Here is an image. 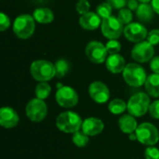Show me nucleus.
<instances>
[{
  "label": "nucleus",
  "mask_w": 159,
  "mask_h": 159,
  "mask_svg": "<svg viewBox=\"0 0 159 159\" xmlns=\"http://www.w3.org/2000/svg\"><path fill=\"white\" fill-rule=\"evenodd\" d=\"M86 54L89 60L94 63H102L107 57L108 51L103 44L98 41H91L87 45Z\"/></svg>",
  "instance_id": "obj_10"
},
{
  "label": "nucleus",
  "mask_w": 159,
  "mask_h": 159,
  "mask_svg": "<svg viewBox=\"0 0 159 159\" xmlns=\"http://www.w3.org/2000/svg\"><path fill=\"white\" fill-rule=\"evenodd\" d=\"M107 2L112 6V7L116 8V9L124 8L127 4L126 0H107Z\"/></svg>",
  "instance_id": "obj_34"
},
{
  "label": "nucleus",
  "mask_w": 159,
  "mask_h": 159,
  "mask_svg": "<svg viewBox=\"0 0 159 159\" xmlns=\"http://www.w3.org/2000/svg\"><path fill=\"white\" fill-rule=\"evenodd\" d=\"M34 19L39 23H50L54 20V14L52 10L48 7H39L34 11Z\"/></svg>",
  "instance_id": "obj_20"
},
{
  "label": "nucleus",
  "mask_w": 159,
  "mask_h": 159,
  "mask_svg": "<svg viewBox=\"0 0 159 159\" xmlns=\"http://www.w3.org/2000/svg\"><path fill=\"white\" fill-rule=\"evenodd\" d=\"M55 70H56V77L61 78L66 75V73H68L69 63L63 59L58 60L55 63Z\"/></svg>",
  "instance_id": "obj_25"
},
{
  "label": "nucleus",
  "mask_w": 159,
  "mask_h": 159,
  "mask_svg": "<svg viewBox=\"0 0 159 159\" xmlns=\"http://www.w3.org/2000/svg\"><path fill=\"white\" fill-rule=\"evenodd\" d=\"M102 32L105 37L109 39H116L124 32L123 23L118 20V18L111 16L102 20Z\"/></svg>",
  "instance_id": "obj_9"
},
{
  "label": "nucleus",
  "mask_w": 159,
  "mask_h": 159,
  "mask_svg": "<svg viewBox=\"0 0 159 159\" xmlns=\"http://www.w3.org/2000/svg\"><path fill=\"white\" fill-rule=\"evenodd\" d=\"M144 157L146 159H159V149L154 146H149L144 152Z\"/></svg>",
  "instance_id": "obj_30"
},
{
  "label": "nucleus",
  "mask_w": 159,
  "mask_h": 159,
  "mask_svg": "<svg viewBox=\"0 0 159 159\" xmlns=\"http://www.w3.org/2000/svg\"><path fill=\"white\" fill-rule=\"evenodd\" d=\"M10 22H9V19L8 17L5 14V13H1L0 14V30L3 32L5 31L8 26H9Z\"/></svg>",
  "instance_id": "obj_33"
},
{
  "label": "nucleus",
  "mask_w": 159,
  "mask_h": 159,
  "mask_svg": "<svg viewBox=\"0 0 159 159\" xmlns=\"http://www.w3.org/2000/svg\"><path fill=\"white\" fill-rule=\"evenodd\" d=\"M147 41L150 42L153 46L158 45L159 44V30L155 29L149 32L147 35Z\"/></svg>",
  "instance_id": "obj_31"
},
{
  "label": "nucleus",
  "mask_w": 159,
  "mask_h": 159,
  "mask_svg": "<svg viewBox=\"0 0 159 159\" xmlns=\"http://www.w3.org/2000/svg\"><path fill=\"white\" fill-rule=\"evenodd\" d=\"M128 7H129L130 10H135V9L138 8L139 5H138V3H137L136 0H129L128 2Z\"/></svg>",
  "instance_id": "obj_36"
},
{
  "label": "nucleus",
  "mask_w": 159,
  "mask_h": 159,
  "mask_svg": "<svg viewBox=\"0 0 159 159\" xmlns=\"http://www.w3.org/2000/svg\"><path fill=\"white\" fill-rule=\"evenodd\" d=\"M138 1H140L141 3H148V2H150L151 0H138Z\"/></svg>",
  "instance_id": "obj_39"
},
{
  "label": "nucleus",
  "mask_w": 159,
  "mask_h": 159,
  "mask_svg": "<svg viewBox=\"0 0 159 159\" xmlns=\"http://www.w3.org/2000/svg\"><path fill=\"white\" fill-rule=\"evenodd\" d=\"M72 141L75 143V145H76L77 147H85L88 143H89V136L82 130H78L76 132L74 133L73 137H72Z\"/></svg>",
  "instance_id": "obj_24"
},
{
  "label": "nucleus",
  "mask_w": 159,
  "mask_h": 159,
  "mask_svg": "<svg viewBox=\"0 0 159 159\" xmlns=\"http://www.w3.org/2000/svg\"><path fill=\"white\" fill-rule=\"evenodd\" d=\"M118 126L120 129L126 134H131L135 132L138 128L136 119L130 114L122 116L118 120Z\"/></svg>",
  "instance_id": "obj_18"
},
{
  "label": "nucleus",
  "mask_w": 159,
  "mask_h": 159,
  "mask_svg": "<svg viewBox=\"0 0 159 159\" xmlns=\"http://www.w3.org/2000/svg\"><path fill=\"white\" fill-rule=\"evenodd\" d=\"M152 7L155 12L159 14V0H152Z\"/></svg>",
  "instance_id": "obj_37"
},
{
  "label": "nucleus",
  "mask_w": 159,
  "mask_h": 159,
  "mask_svg": "<svg viewBox=\"0 0 159 159\" xmlns=\"http://www.w3.org/2000/svg\"><path fill=\"white\" fill-rule=\"evenodd\" d=\"M145 89L152 97H159V74L150 75L145 81Z\"/></svg>",
  "instance_id": "obj_19"
},
{
  "label": "nucleus",
  "mask_w": 159,
  "mask_h": 159,
  "mask_svg": "<svg viewBox=\"0 0 159 159\" xmlns=\"http://www.w3.org/2000/svg\"><path fill=\"white\" fill-rule=\"evenodd\" d=\"M89 7H90V5L88 0H79V2L76 4V10L81 15H84L89 12Z\"/></svg>",
  "instance_id": "obj_29"
},
{
  "label": "nucleus",
  "mask_w": 159,
  "mask_h": 159,
  "mask_svg": "<svg viewBox=\"0 0 159 159\" xmlns=\"http://www.w3.org/2000/svg\"><path fill=\"white\" fill-rule=\"evenodd\" d=\"M154 8L147 3H142L137 8V17L142 21H150L154 16Z\"/></svg>",
  "instance_id": "obj_21"
},
{
  "label": "nucleus",
  "mask_w": 159,
  "mask_h": 159,
  "mask_svg": "<svg viewBox=\"0 0 159 159\" xmlns=\"http://www.w3.org/2000/svg\"><path fill=\"white\" fill-rule=\"evenodd\" d=\"M104 129L103 122L96 117H89L83 121L82 130L88 136H95L102 132Z\"/></svg>",
  "instance_id": "obj_15"
},
{
  "label": "nucleus",
  "mask_w": 159,
  "mask_h": 159,
  "mask_svg": "<svg viewBox=\"0 0 159 159\" xmlns=\"http://www.w3.org/2000/svg\"><path fill=\"white\" fill-rule=\"evenodd\" d=\"M149 113L151 116L155 119H159V100L155 101L153 103L150 104Z\"/></svg>",
  "instance_id": "obj_32"
},
{
  "label": "nucleus",
  "mask_w": 159,
  "mask_h": 159,
  "mask_svg": "<svg viewBox=\"0 0 159 159\" xmlns=\"http://www.w3.org/2000/svg\"><path fill=\"white\" fill-rule=\"evenodd\" d=\"M106 49H107L108 53H110V55L116 54L121 49V44L116 39H111L106 44Z\"/></svg>",
  "instance_id": "obj_28"
},
{
  "label": "nucleus",
  "mask_w": 159,
  "mask_h": 159,
  "mask_svg": "<svg viewBox=\"0 0 159 159\" xmlns=\"http://www.w3.org/2000/svg\"><path fill=\"white\" fill-rule=\"evenodd\" d=\"M117 18L123 24L128 25L131 22L133 16H132V12L129 8H122V9H119Z\"/></svg>",
  "instance_id": "obj_27"
},
{
  "label": "nucleus",
  "mask_w": 159,
  "mask_h": 159,
  "mask_svg": "<svg viewBox=\"0 0 159 159\" xmlns=\"http://www.w3.org/2000/svg\"><path fill=\"white\" fill-rule=\"evenodd\" d=\"M155 53L154 46L148 41L139 42L131 50L132 58L139 62H147L149 61Z\"/></svg>",
  "instance_id": "obj_11"
},
{
  "label": "nucleus",
  "mask_w": 159,
  "mask_h": 159,
  "mask_svg": "<svg viewBox=\"0 0 159 159\" xmlns=\"http://www.w3.org/2000/svg\"><path fill=\"white\" fill-rule=\"evenodd\" d=\"M129 139H130V141H136L137 140V135H136V133H131V134H129Z\"/></svg>",
  "instance_id": "obj_38"
},
{
  "label": "nucleus",
  "mask_w": 159,
  "mask_h": 159,
  "mask_svg": "<svg viewBox=\"0 0 159 159\" xmlns=\"http://www.w3.org/2000/svg\"><path fill=\"white\" fill-rule=\"evenodd\" d=\"M150 107V98L144 92H138L134 94L128 102L129 113L136 117L144 116Z\"/></svg>",
  "instance_id": "obj_5"
},
{
  "label": "nucleus",
  "mask_w": 159,
  "mask_h": 159,
  "mask_svg": "<svg viewBox=\"0 0 159 159\" xmlns=\"http://www.w3.org/2000/svg\"><path fill=\"white\" fill-rule=\"evenodd\" d=\"M97 14L101 18H102V20L111 17V14H112V6L108 2L100 4L97 7Z\"/></svg>",
  "instance_id": "obj_26"
},
{
  "label": "nucleus",
  "mask_w": 159,
  "mask_h": 159,
  "mask_svg": "<svg viewBox=\"0 0 159 159\" xmlns=\"http://www.w3.org/2000/svg\"><path fill=\"white\" fill-rule=\"evenodd\" d=\"M89 93L91 99L97 103H104L110 98L109 89L101 81L92 82L89 88Z\"/></svg>",
  "instance_id": "obj_12"
},
{
  "label": "nucleus",
  "mask_w": 159,
  "mask_h": 159,
  "mask_svg": "<svg viewBox=\"0 0 159 159\" xmlns=\"http://www.w3.org/2000/svg\"><path fill=\"white\" fill-rule=\"evenodd\" d=\"M83 121L75 112L66 111L60 114L56 119L57 128L64 133H75L82 128Z\"/></svg>",
  "instance_id": "obj_1"
},
{
  "label": "nucleus",
  "mask_w": 159,
  "mask_h": 159,
  "mask_svg": "<svg viewBox=\"0 0 159 159\" xmlns=\"http://www.w3.org/2000/svg\"><path fill=\"white\" fill-rule=\"evenodd\" d=\"M51 92V88L47 82H40L35 87V96L38 99H47Z\"/></svg>",
  "instance_id": "obj_23"
},
{
  "label": "nucleus",
  "mask_w": 159,
  "mask_h": 159,
  "mask_svg": "<svg viewBox=\"0 0 159 159\" xmlns=\"http://www.w3.org/2000/svg\"><path fill=\"white\" fill-rule=\"evenodd\" d=\"M33 77L40 82H47L56 76L55 64L46 60L34 61L30 67Z\"/></svg>",
  "instance_id": "obj_2"
},
{
  "label": "nucleus",
  "mask_w": 159,
  "mask_h": 159,
  "mask_svg": "<svg viewBox=\"0 0 159 159\" xmlns=\"http://www.w3.org/2000/svg\"><path fill=\"white\" fill-rule=\"evenodd\" d=\"M106 67L113 74H118L124 71L126 62L124 58L119 54H111L106 60Z\"/></svg>",
  "instance_id": "obj_17"
},
{
  "label": "nucleus",
  "mask_w": 159,
  "mask_h": 159,
  "mask_svg": "<svg viewBox=\"0 0 159 159\" xmlns=\"http://www.w3.org/2000/svg\"><path fill=\"white\" fill-rule=\"evenodd\" d=\"M123 77L125 82L129 85L130 87L139 88L145 84L147 79L145 70L136 63H129L124 71H123Z\"/></svg>",
  "instance_id": "obj_3"
},
{
  "label": "nucleus",
  "mask_w": 159,
  "mask_h": 159,
  "mask_svg": "<svg viewBox=\"0 0 159 159\" xmlns=\"http://www.w3.org/2000/svg\"><path fill=\"white\" fill-rule=\"evenodd\" d=\"M124 34L128 40L139 43L147 37L148 33L143 25L138 22H130L124 28Z\"/></svg>",
  "instance_id": "obj_13"
},
{
  "label": "nucleus",
  "mask_w": 159,
  "mask_h": 159,
  "mask_svg": "<svg viewBox=\"0 0 159 159\" xmlns=\"http://www.w3.org/2000/svg\"><path fill=\"white\" fill-rule=\"evenodd\" d=\"M27 117L33 122H41L48 114V107L44 100L35 98L31 100L25 108Z\"/></svg>",
  "instance_id": "obj_7"
},
{
  "label": "nucleus",
  "mask_w": 159,
  "mask_h": 159,
  "mask_svg": "<svg viewBox=\"0 0 159 159\" xmlns=\"http://www.w3.org/2000/svg\"><path fill=\"white\" fill-rule=\"evenodd\" d=\"M19 116L17 112L10 107H3L0 110V125L6 129H11L18 125Z\"/></svg>",
  "instance_id": "obj_14"
},
{
  "label": "nucleus",
  "mask_w": 159,
  "mask_h": 159,
  "mask_svg": "<svg viewBox=\"0 0 159 159\" xmlns=\"http://www.w3.org/2000/svg\"><path fill=\"white\" fill-rule=\"evenodd\" d=\"M135 133L137 135V140L144 145L152 146L157 143L159 141L158 129L151 123L145 122L141 124L138 126Z\"/></svg>",
  "instance_id": "obj_6"
},
{
  "label": "nucleus",
  "mask_w": 159,
  "mask_h": 159,
  "mask_svg": "<svg viewBox=\"0 0 159 159\" xmlns=\"http://www.w3.org/2000/svg\"><path fill=\"white\" fill-rule=\"evenodd\" d=\"M79 24L85 30H95L101 24V17L94 12H88L79 19Z\"/></svg>",
  "instance_id": "obj_16"
},
{
  "label": "nucleus",
  "mask_w": 159,
  "mask_h": 159,
  "mask_svg": "<svg viewBox=\"0 0 159 159\" xmlns=\"http://www.w3.org/2000/svg\"><path fill=\"white\" fill-rule=\"evenodd\" d=\"M108 109L114 115H120L128 109V104L121 99H115L110 102Z\"/></svg>",
  "instance_id": "obj_22"
},
{
  "label": "nucleus",
  "mask_w": 159,
  "mask_h": 159,
  "mask_svg": "<svg viewBox=\"0 0 159 159\" xmlns=\"http://www.w3.org/2000/svg\"><path fill=\"white\" fill-rule=\"evenodd\" d=\"M56 102L63 108H71L77 104L78 95L76 91L68 86L60 87L56 92Z\"/></svg>",
  "instance_id": "obj_8"
},
{
  "label": "nucleus",
  "mask_w": 159,
  "mask_h": 159,
  "mask_svg": "<svg viewBox=\"0 0 159 159\" xmlns=\"http://www.w3.org/2000/svg\"><path fill=\"white\" fill-rule=\"evenodd\" d=\"M34 19L29 14H22L16 18L13 23V32L20 39L29 38L34 31Z\"/></svg>",
  "instance_id": "obj_4"
},
{
  "label": "nucleus",
  "mask_w": 159,
  "mask_h": 159,
  "mask_svg": "<svg viewBox=\"0 0 159 159\" xmlns=\"http://www.w3.org/2000/svg\"><path fill=\"white\" fill-rule=\"evenodd\" d=\"M150 67L155 74H159V56H157L151 60Z\"/></svg>",
  "instance_id": "obj_35"
}]
</instances>
